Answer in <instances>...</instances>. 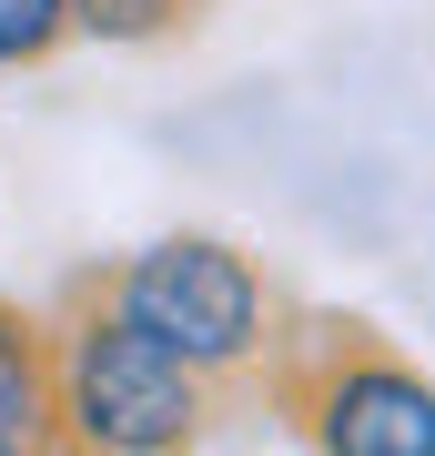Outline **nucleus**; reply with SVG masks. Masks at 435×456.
Here are the masks:
<instances>
[{"instance_id":"nucleus-1","label":"nucleus","mask_w":435,"mask_h":456,"mask_svg":"<svg viewBox=\"0 0 435 456\" xmlns=\"http://www.w3.org/2000/svg\"><path fill=\"white\" fill-rule=\"evenodd\" d=\"M61 395H71V426H81V436H92V446H122V456L193 436V365H182L162 335H142L132 314H101V325L71 335Z\"/></svg>"},{"instance_id":"nucleus-2","label":"nucleus","mask_w":435,"mask_h":456,"mask_svg":"<svg viewBox=\"0 0 435 456\" xmlns=\"http://www.w3.org/2000/svg\"><path fill=\"white\" fill-rule=\"evenodd\" d=\"M122 314L142 335H162L182 365H233V355H254L263 294L243 274V254H223V244H162V254L132 264Z\"/></svg>"},{"instance_id":"nucleus-3","label":"nucleus","mask_w":435,"mask_h":456,"mask_svg":"<svg viewBox=\"0 0 435 456\" xmlns=\"http://www.w3.org/2000/svg\"><path fill=\"white\" fill-rule=\"evenodd\" d=\"M324 446L344 456H435V386L405 365H355L324 386Z\"/></svg>"},{"instance_id":"nucleus-4","label":"nucleus","mask_w":435,"mask_h":456,"mask_svg":"<svg viewBox=\"0 0 435 456\" xmlns=\"http://www.w3.org/2000/svg\"><path fill=\"white\" fill-rule=\"evenodd\" d=\"M71 0H0V61H41L51 41H61Z\"/></svg>"},{"instance_id":"nucleus-5","label":"nucleus","mask_w":435,"mask_h":456,"mask_svg":"<svg viewBox=\"0 0 435 456\" xmlns=\"http://www.w3.org/2000/svg\"><path fill=\"white\" fill-rule=\"evenodd\" d=\"M31 426V355H20V335L0 325V446Z\"/></svg>"},{"instance_id":"nucleus-6","label":"nucleus","mask_w":435,"mask_h":456,"mask_svg":"<svg viewBox=\"0 0 435 456\" xmlns=\"http://www.w3.org/2000/svg\"><path fill=\"white\" fill-rule=\"evenodd\" d=\"M162 11L173 0H71V20H92V31H152Z\"/></svg>"}]
</instances>
